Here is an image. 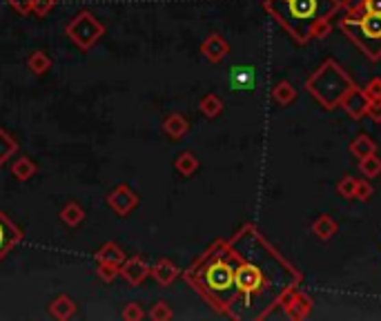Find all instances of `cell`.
I'll return each instance as SVG.
<instances>
[{
  "instance_id": "30bf717a",
  "label": "cell",
  "mask_w": 381,
  "mask_h": 321,
  "mask_svg": "<svg viewBox=\"0 0 381 321\" xmlns=\"http://www.w3.org/2000/svg\"><path fill=\"white\" fill-rule=\"evenodd\" d=\"M339 107H343V112L350 116L352 121H361L363 116H368V107H370V101H368V96H366V92H363L361 87H357L354 85L348 94H345V98L341 101V105Z\"/></svg>"
},
{
  "instance_id": "9a60e30c",
  "label": "cell",
  "mask_w": 381,
  "mask_h": 321,
  "mask_svg": "<svg viewBox=\"0 0 381 321\" xmlns=\"http://www.w3.org/2000/svg\"><path fill=\"white\" fill-rule=\"evenodd\" d=\"M125 261V252H123V248L119 243H114V241H108L105 246L99 248V252H96V263H112V265H119Z\"/></svg>"
},
{
  "instance_id": "9c48e42d",
  "label": "cell",
  "mask_w": 381,
  "mask_h": 321,
  "mask_svg": "<svg viewBox=\"0 0 381 321\" xmlns=\"http://www.w3.org/2000/svg\"><path fill=\"white\" fill-rule=\"evenodd\" d=\"M21 239H23V230L0 210V261L21 243Z\"/></svg>"
},
{
  "instance_id": "836d02e7",
  "label": "cell",
  "mask_w": 381,
  "mask_h": 321,
  "mask_svg": "<svg viewBox=\"0 0 381 321\" xmlns=\"http://www.w3.org/2000/svg\"><path fill=\"white\" fill-rule=\"evenodd\" d=\"M54 7V0H34L32 3V14L36 16H47Z\"/></svg>"
},
{
  "instance_id": "6da1fadb",
  "label": "cell",
  "mask_w": 381,
  "mask_h": 321,
  "mask_svg": "<svg viewBox=\"0 0 381 321\" xmlns=\"http://www.w3.org/2000/svg\"><path fill=\"white\" fill-rule=\"evenodd\" d=\"M234 250V306L230 319H270L272 310L292 288H299L304 276L274 250L252 223L230 239Z\"/></svg>"
},
{
  "instance_id": "ac0fdd59",
  "label": "cell",
  "mask_w": 381,
  "mask_h": 321,
  "mask_svg": "<svg viewBox=\"0 0 381 321\" xmlns=\"http://www.w3.org/2000/svg\"><path fill=\"white\" fill-rule=\"evenodd\" d=\"M339 232V223H336L330 214H321L315 223H312V235H317L321 241H328Z\"/></svg>"
},
{
  "instance_id": "cb8c5ba5",
  "label": "cell",
  "mask_w": 381,
  "mask_h": 321,
  "mask_svg": "<svg viewBox=\"0 0 381 321\" xmlns=\"http://www.w3.org/2000/svg\"><path fill=\"white\" fill-rule=\"evenodd\" d=\"M16 152H19V143H16L10 132L0 128V165H5Z\"/></svg>"
},
{
  "instance_id": "e0dca14e",
  "label": "cell",
  "mask_w": 381,
  "mask_h": 321,
  "mask_svg": "<svg viewBox=\"0 0 381 321\" xmlns=\"http://www.w3.org/2000/svg\"><path fill=\"white\" fill-rule=\"evenodd\" d=\"M60 221L65 223V226L69 228H76V226H81L83 219H85V210H83V205L78 203V201H67L63 205V210H60Z\"/></svg>"
},
{
  "instance_id": "5b68a950",
  "label": "cell",
  "mask_w": 381,
  "mask_h": 321,
  "mask_svg": "<svg viewBox=\"0 0 381 321\" xmlns=\"http://www.w3.org/2000/svg\"><path fill=\"white\" fill-rule=\"evenodd\" d=\"M339 27L370 60L381 58V14H345Z\"/></svg>"
},
{
  "instance_id": "7402d4cb",
  "label": "cell",
  "mask_w": 381,
  "mask_h": 321,
  "mask_svg": "<svg viewBox=\"0 0 381 321\" xmlns=\"http://www.w3.org/2000/svg\"><path fill=\"white\" fill-rule=\"evenodd\" d=\"M36 169H38L36 163H34L29 156H21L12 163V174L19 178V181H29V178L36 174Z\"/></svg>"
},
{
  "instance_id": "8fae6325",
  "label": "cell",
  "mask_w": 381,
  "mask_h": 321,
  "mask_svg": "<svg viewBox=\"0 0 381 321\" xmlns=\"http://www.w3.org/2000/svg\"><path fill=\"white\" fill-rule=\"evenodd\" d=\"M121 276L132 285H140L149 276V265L140 257H130L121 263Z\"/></svg>"
},
{
  "instance_id": "d6a6232c",
  "label": "cell",
  "mask_w": 381,
  "mask_h": 321,
  "mask_svg": "<svg viewBox=\"0 0 381 321\" xmlns=\"http://www.w3.org/2000/svg\"><path fill=\"white\" fill-rule=\"evenodd\" d=\"M372 196V185L366 178H357V190H354V201H368Z\"/></svg>"
},
{
  "instance_id": "d590c367",
  "label": "cell",
  "mask_w": 381,
  "mask_h": 321,
  "mask_svg": "<svg viewBox=\"0 0 381 321\" xmlns=\"http://www.w3.org/2000/svg\"><path fill=\"white\" fill-rule=\"evenodd\" d=\"M5 3H10V7L16 9L19 14H32V3H34V0H5Z\"/></svg>"
},
{
  "instance_id": "5bb4252c",
  "label": "cell",
  "mask_w": 381,
  "mask_h": 321,
  "mask_svg": "<svg viewBox=\"0 0 381 321\" xmlns=\"http://www.w3.org/2000/svg\"><path fill=\"white\" fill-rule=\"evenodd\" d=\"M163 132L170 139L179 141V139H183L185 134L190 132V121L185 119L183 114H167L165 121H163Z\"/></svg>"
},
{
  "instance_id": "3957f363",
  "label": "cell",
  "mask_w": 381,
  "mask_h": 321,
  "mask_svg": "<svg viewBox=\"0 0 381 321\" xmlns=\"http://www.w3.org/2000/svg\"><path fill=\"white\" fill-rule=\"evenodd\" d=\"M263 9L297 45L330 34V21L343 9L341 0H263Z\"/></svg>"
},
{
  "instance_id": "4dcf8cb0",
  "label": "cell",
  "mask_w": 381,
  "mask_h": 321,
  "mask_svg": "<svg viewBox=\"0 0 381 321\" xmlns=\"http://www.w3.org/2000/svg\"><path fill=\"white\" fill-rule=\"evenodd\" d=\"M143 317H145V312H143V308H140L136 301L125 303V308H123V319H125V321H140Z\"/></svg>"
},
{
  "instance_id": "7c38bea8",
  "label": "cell",
  "mask_w": 381,
  "mask_h": 321,
  "mask_svg": "<svg viewBox=\"0 0 381 321\" xmlns=\"http://www.w3.org/2000/svg\"><path fill=\"white\" fill-rule=\"evenodd\" d=\"M201 54L210 62H221L230 54V43L221 34H210L206 40L201 43Z\"/></svg>"
},
{
  "instance_id": "4316f807",
  "label": "cell",
  "mask_w": 381,
  "mask_h": 321,
  "mask_svg": "<svg viewBox=\"0 0 381 321\" xmlns=\"http://www.w3.org/2000/svg\"><path fill=\"white\" fill-rule=\"evenodd\" d=\"M359 172L366 178H375L381 174V158L377 154H368L359 158Z\"/></svg>"
},
{
  "instance_id": "83f0119b",
  "label": "cell",
  "mask_w": 381,
  "mask_h": 321,
  "mask_svg": "<svg viewBox=\"0 0 381 321\" xmlns=\"http://www.w3.org/2000/svg\"><path fill=\"white\" fill-rule=\"evenodd\" d=\"M27 67H29V71L32 74H45V71L51 67V58L47 56L45 51H34L32 56H29V60H27Z\"/></svg>"
},
{
  "instance_id": "1f68e13d",
  "label": "cell",
  "mask_w": 381,
  "mask_h": 321,
  "mask_svg": "<svg viewBox=\"0 0 381 321\" xmlns=\"http://www.w3.org/2000/svg\"><path fill=\"white\" fill-rule=\"evenodd\" d=\"M99 276L105 281V283H112L116 276L121 274V268L119 265H112V263H99Z\"/></svg>"
},
{
  "instance_id": "7a4b0ae2",
  "label": "cell",
  "mask_w": 381,
  "mask_h": 321,
  "mask_svg": "<svg viewBox=\"0 0 381 321\" xmlns=\"http://www.w3.org/2000/svg\"><path fill=\"white\" fill-rule=\"evenodd\" d=\"M185 281L206 299L212 308L230 319L236 292H234V250L230 241H214L188 270Z\"/></svg>"
},
{
  "instance_id": "ba28073f",
  "label": "cell",
  "mask_w": 381,
  "mask_h": 321,
  "mask_svg": "<svg viewBox=\"0 0 381 321\" xmlns=\"http://www.w3.org/2000/svg\"><path fill=\"white\" fill-rule=\"evenodd\" d=\"M108 205L119 214V217H127V214L138 205V194L132 192L125 183H121L108 194Z\"/></svg>"
},
{
  "instance_id": "484cf974",
  "label": "cell",
  "mask_w": 381,
  "mask_h": 321,
  "mask_svg": "<svg viewBox=\"0 0 381 321\" xmlns=\"http://www.w3.org/2000/svg\"><path fill=\"white\" fill-rule=\"evenodd\" d=\"M252 80H254L252 67H234L232 71H230V83H232L236 89L252 87Z\"/></svg>"
},
{
  "instance_id": "603a6c76",
  "label": "cell",
  "mask_w": 381,
  "mask_h": 321,
  "mask_svg": "<svg viewBox=\"0 0 381 321\" xmlns=\"http://www.w3.org/2000/svg\"><path fill=\"white\" fill-rule=\"evenodd\" d=\"M350 152H352V156L363 158L368 154H377V145H375V141L368 136V134H359V136L350 143Z\"/></svg>"
},
{
  "instance_id": "52a82bcc",
  "label": "cell",
  "mask_w": 381,
  "mask_h": 321,
  "mask_svg": "<svg viewBox=\"0 0 381 321\" xmlns=\"http://www.w3.org/2000/svg\"><path fill=\"white\" fill-rule=\"evenodd\" d=\"M312 299L308 297V294L301 290V285L299 288H292L286 297L281 299V308L286 310V315L288 319H295V321H301V319H306L310 312H312Z\"/></svg>"
},
{
  "instance_id": "44dd1931",
  "label": "cell",
  "mask_w": 381,
  "mask_h": 321,
  "mask_svg": "<svg viewBox=\"0 0 381 321\" xmlns=\"http://www.w3.org/2000/svg\"><path fill=\"white\" fill-rule=\"evenodd\" d=\"M223 107H225L223 101H221V96L217 94H206L199 103V110L206 119H217V116L223 112Z\"/></svg>"
},
{
  "instance_id": "f1b7e54d",
  "label": "cell",
  "mask_w": 381,
  "mask_h": 321,
  "mask_svg": "<svg viewBox=\"0 0 381 321\" xmlns=\"http://www.w3.org/2000/svg\"><path fill=\"white\" fill-rule=\"evenodd\" d=\"M172 317H174V312L165 301L154 303L152 310H149V319H154V321H170Z\"/></svg>"
},
{
  "instance_id": "d6986e66",
  "label": "cell",
  "mask_w": 381,
  "mask_h": 321,
  "mask_svg": "<svg viewBox=\"0 0 381 321\" xmlns=\"http://www.w3.org/2000/svg\"><path fill=\"white\" fill-rule=\"evenodd\" d=\"M345 14H381V0H343Z\"/></svg>"
},
{
  "instance_id": "8d00e7d4",
  "label": "cell",
  "mask_w": 381,
  "mask_h": 321,
  "mask_svg": "<svg viewBox=\"0 0 381 321\" xmlns=\"http://www.w3.org/2000/svg\"><path fill=\"white\" fill-rule=\"evenodd\" d=\"M368 116L372 121L381 123V98H377V101H370V107H368Z\"/></svg>"
},
{
  "instance_id": "e575fe53",
  "label": "cell",
  "mask_w": 381,
  "mask_h": 321,
  "mask_svg": "<svg viewBox=\"0 0 381 321\" xmlns=\"http://www.w3.org/2000/svg\"><path fill=\"white\" fill-rule=\"evenodd\" d=\"M363 92H366L368 101H377V98H381V78H372Z\"/></svg>"
},
{
  "instance_id": "2e32d148",
  "label": "cell",
  "mask_w": 381,
  "mask_h": 321,
  "mask_svg": "<svg viewBox=\"0 0 381 321\" xmlns=\"http://www.w3.org/2000/svg\"><path fill=\"white\" fill-rule=\"evenodd\" d=\"M49 312H51V317L60 319V321L72 319L76 315V303L72 297H67V294H58V297L51 301Z\"/></svg>"
},
{
  "instance_id": "4fadbf2b",
  "label": "cell",
  "mask_w": 381,
  "mask_h": 321,
  "mask_svg": "<svg viewBox=\"0 0 381 321\" xmlns=\"http://www.w3.org/2000/svg\"><path fill=\"white\" fill-rule=\"evenodd\" d=\"M179 272L181 270L170 261V259H161V261H156L154 265H149V274H152L161 285L174 283V279L179 276Z\"/></svg>"
},
{
  "instance_id": "d4e9b609",
  "label": "cell",
  "mask_w": 381,
  "mask_h": 321,
  "mask_svg": "<svg viewBox=\"0 0 381 321\" xmlns=\"http://www.w3.org/2000/svg\"><path fill=\"white\" fill-rule=\"evenodd\" d=\"M174 167L179 169V174L183 176H192L199 169V158L192 154V152H181L174 160Z\"/></svg>"
},
{
  "instance_id": "ffe728a7",
  "label": "cell",
  "mask_w": 381,
  "mask_h": 321,
  "mask_svg": "<svg viewBox=\"0 0 381 321\" xmlns=\"http://www.w3.org/2000/svg\"><path fill=\"white\" fill-rule=\"evenodd\" d=\"M270 96L277 105H290L297 98V89L292 87V83H288V80H279V83L272 87Z\"/></svg>"
},
{
  "instance_id": "8992f818",
  "label": "cell",
  "mask_w": 381,
  "mask_h": 321,
  "mask_svg": "<svg viewBox=\"0 0 381 321\" xmlns=\"http://www.w3.org/2000/svg\"><path fill=\"white\" fill-rule=\"evenodd\" d=\"M65 32H67V38L72 40L76 47H81V49L87 51V49H92L96 43H99V38L105 34V27L94 14L81 12V14H76L72 21H69Z\"/></svg>"
},
{
  "instance_id": "277c9868",
  "label": "cell",
  "mask_w": 381,
  "mask_h": 321,
  "mask_svg": "<svg viewBox=\"0 0 381 321\" xmlns=\"http://www.w3.org/2000/svg\"><path fill=\"white\" fill-rule=\"evenodd\" d=\"M352 87H354V80L334 58H325L312 71V76L306 80V92L323 110H336Z\"/></svg>"
},
{
  "instance_id": "f546056e",
  "label": "cell",
  "mask_w": 381,
  "mask_h": 321,
  "mask_svg": "<svg viewBox=\"0 0 381 321\" xmlns=\"http://www.w3.org/2000/svg\"><path fill=\"white\" fill-rule=\"evenodd\" d=\"M354 190H357V178L354 176H343L339 183H336V192H339L343 199H354Z\"/></svg>"
}]
</instances>
